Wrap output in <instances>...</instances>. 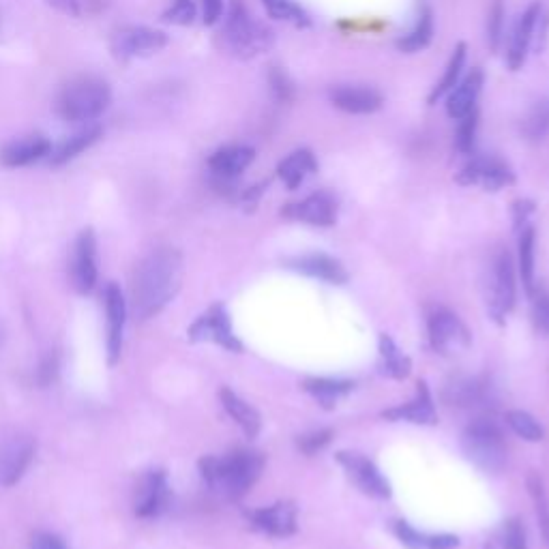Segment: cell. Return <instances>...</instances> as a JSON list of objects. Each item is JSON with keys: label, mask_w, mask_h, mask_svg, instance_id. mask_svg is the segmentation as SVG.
Masks as SVG:
<instances>
[{"label": "cell", "mask_w": 549, "mask_h": 549, "mask_svg": "<svg viewBox=\"0 0 549 549\" xmlns=\"http://www.w3.org/2000/svg\"><path fill=\"white\" fill-rule=\"evenodd\" d=\"M269 82H271V91H273V95H275L277 101L290 103L294 99V84L290 82V78L286 76L284 71L273 67L271 76H269Z\"/></svg>", "instance_id": "cell-42"}, {"label": "cell", "mask_w": 549, "mask_h": 549, "mask_svg": "<svg viewBox=\"0 0 549 549\" xmlns=\"http://www.w3.org/2000/svg\"><path fill=\"white\" fill-rule=\"evenodd\" d=\"M35 457V440L18 429L0 434V485H16Z\"/></svg>", "instance_id": "cell-6"}, {"label": "cell", "mask_w": 549, "mask_h": 549, "mask_svg": "<svg viewBox=\"0 0 549 549\" xmlns=\"http://www.w3.org/2000/svg\"><path fill=\"white\" fill-rule=\"evenodd\" d=\"M28 549H69L65 541L56 534L50 532H37L31 537V543H28Z\"/></svg>", "instance_id": "cell-46"}, {"label": "cell", "mask_w": 549, "mask_h": 549, "mask_svg": "<svg viewBox=\"0 0 549 549\" xmlns=\"http://www.w3.org/2000/svg\"><path fill=\"white\" fill-rule=\"evenodd\" d=\"M183 260L176 249H157L144 258L133 275V311L142 320L157 316L181 288Z\"/></svg>", "instance_id": "cell-1"}, {"label": "cell", "mask_w": 549, "mask_h": 549, "mask_svg": "<svg viewBox=\"0 0 549 549\" xmlns=\"http://www.w3.org/2000/svg\"><path fill=\"white\" fill-rule=\"evenodd\" d=\"M477 127H479V114L477 110H472L468 116L459 118V127H457V136H455V144L459 153H472L474 148V140H477Z\"/></svg>", "instance_id": "cell-39"}, {"label": "cell", "mask_w": 549, "mask_h": 549, "mask_svg": "<svg viewBox=\"0 0 549 549\" xmlns=\"http://www.w3.org/2000/svg\"><path fill=\"white\" fill-rule=\"evenodd\" d=\"M112 54L118 61L144 58L168 46V35L148 26H125L112 35Z\"/></svg>", "instance_id": "cell-7"}, {"label": "cell", "mask_w": 549, "mask_h": 549, "mask_svg": "<svg viewBox=\"0 0 549 549\" xmlns=\"http://www.w3.org/2000/svg\"><path fill=\"white\" fill-rule=\"evenodd\" d=\"M455 181L466 187H481L485 191H500L502 187L513 185L515 176L507 163L496 157H474L457 172Z\"/></svg>", "instance_id": "cell-10"}, {"label": "cell", "mask_w": 549, "mask_h": 549, "mask_svg": "<svg viewBox=\"0 0 549 549\" xmlns=\"http://www.w3.org/2000/svg\"><path fill=\"white\" fill-rule=\"evenodd\" d=\"M163 22L178 24V26H189L196 20V5L194 0H174V5L161 16Z\"/></svg>", "instance_id": "cell-41"}, {"label": "cell", "mask_w": 549, "mask_h": 549, "mask_svg": "<svg viewBox=\"0 0 549 549\" xmlns=\"http://www.w3.org/2000/svg\"><path fill=\"white\" fill-rule=\"evenodd\" d=\"M204 7V24L213 26L215 22H219L221 13H224V0H202Z\"/></svg>", "instance_id": "cell-49"}, {"label": "cell", "mask_w": 549, "mask_h": 549, "mask_svg": "<svg viewBox=\"0 0 549 549\" xmlns=\"http://www.w3.org/2000/svg\"><path fill=\"white\" fill-rule=\"evenodd\" d=\"M504 549H528L526 532L519 519H509L507 526H504Z\"/></svg>", "instance_id": "cell-44"}, {"label": "cell", "mask_w": 549, "mask_h": 549, "mask_svg": "<svg viewBox=\"0 0 549 549\" xmlns=\"http://www.w3.org/2000/svg\"><path fill=\"white\" fill-rule=\"evenodd\" d=\"M333 106L348 114H372L382 108V95L372 86L341 84L329 93Z\"/></svg>", "instance_id": "cell-17"}, {"label": "cell", "mask_w": 549, "mask_h": 549, "mask_svg": "<svg viewBox=\"0 0 549 549\" xmlns=\"http://www.w3.org/2000/svg\"><path fill=\"white\" fill-rule=\"evenodd\" d=\"M462 447L470 462L483 472L498 474L507 466V444L492 419L472 421L462 436Z\"/></svg>", "instance_id": "cell-4"}, {"label": "cell", "mask_w": 549, "mask_h": 549, "mask_svg": "<svg viewBox=\"0 0 549 549\" xmlns=\"http://www.w3.org/2000/svg\"><path fill=\"white\" fill-rule=\"evenodd\" d=\"M380 374L387 376V378H393V380H404L408 378L410 369H412V363L408 356L397 348L395 341L389 337V335H380Z\"/></svg>", "instance_id": "cell-29"}, {"label": "cell", "mask_w": 549, "mask_h": 549, "mask_svg": "<svg viewBox=\"0 0 549 549\" xmlns=\"http://www.w3.org/2000/svg\"><path fill=\"white\" fill-rule=\"evenodd\" d=\"M106 314H108V356H110V363L114 365L118 359H121L125 316H127L125 296L116 284H110L106 288Z\"/></svg>", "instance_id": "cell-20"}, {"label": "cell", "mask_w": 549, "mask_h": 549, "mask_svg": "<svg viewBox=\"0 0 549 549\" xmlns=\"http://www.w3.org/2000/svg\"><path fill=\"white\" fill-rule=\"evenodd\" d=\"M262 5L273 20H284L299 28H305L311 24L305 9L301 5H296L294 0H262Z\"/></svg>", "instance_id": "cell-35"}, {"label": "cell", "mask_w": 549, "mask_h": 549, "mask_svg": "<svg viewBox=\"0 0 549 549\" xmlns=\"http://www.w3.org/2000/svg\"><path fill=\"white\" fill-rule=\"evenodd\" d=\"M507 423L509 427L513 429V432L519 436V438H524L528 442H539L543 440L545 432H543V427L537 423V419L532 417V414L528 412H522V410H511L507 414Z\"/></svg>", "instance_id": "cell-37"}, {"label": "cell", "mask_w": 549, "mask_h": 549, "mask_svg": "<svg viewBox=\"0 0 549 549\" xmlns=\"http://www.w3.org/2000/svg\"><path fill=\"white\" fill-rule=\"evenodd\" d=\"M532 299L534 326H537L541 333H549V296L545 292H534Z\"/></svg>", "instance_id": "cell-43"}, {"label": "cell", "mask_w": 549, "mask_h": 549, "mask_svg": "<svg viewBox=\"0 0 549 549\" xmlns=\"http://www.w3.org/2000/svg\"><path fill=\"white\" fill-rule=\"evenodd\" d=\"M50 151H52V144L46 138L31 136L5 146L3 153H0V163L7 168H22V166H28V163H35L46 155H50Z\"/></svg>", "instance_id": "cell-24"}, {"label": "cell", "mask_w": 549, "mask_h": 549, "mask_svg": "<svg viewBox=\"0 0 549 549\" xmlns=\"http://www.w3.org/2000/svg\"><path fill=\"white\" fill-rule=\"evenodd\" d=\"M286 266L296 273H303L307 277L322 279L326 284L333 286H344L350 279L346 266L341 264L337 258L326 256V254H305L286 260Z\"/></svg>", "instance_id": "cell-16"}, {"label": "cell", "mask_w": 549, "mask_h": 549, "mask_svg": "<svg viewBox=\"0 0 549 549\" xmlns=\"http://www.w3.org/2000/svg\"><path fill=\"white\" fill-rule=\"evenodd\" d=\"M547 131H549V103L539 101L526 116L524 133L530 140H541L547 136Z\"/></svg>", "instance_id": "cell-38"}, {"label": "cell", "mask_w": 549, "mask_h": 549, "mask_svg": "<svg viewBox=\"0 0 549 549\" xmlns=\"http://www.w3.org/2000/svg\"><path fill=\"white\" fill-rule=\"evenodd\" d=\"M71 281L73 288L80 294H88L95 288L97 281V241L93 230H84L73 249L71 264Z\"/></svg>", "instance_id": "cell-14"}, {"label": "cell", "mask_w": 549, "mask_h": 549, "mask_svg": "<svg viewBox=\"0 0 549 549\" xmlns=\"http://www.w3.org/2000/svg\"><path fill=\"white\" fill-rule=\"evenodd\" d=\"M46 3L69 18L80 16V0H46Z\"/></svg>", "instance_id": "cell-50"}, {"label": "cell", "mask_w": 549, "mask_h": 549, "mask_svg": "<svg viewBox=\"0 0 549 549\" xmlns=\"http://www.w3.org/2000/svg\"><path fill=\"white\" fill-rule=\"evenodd\" d=\"M254 157H256V151L251 146H243V144L224 146L211 155L209 168L217 178H221V181H232V178L243 174L251 163H254Z\"/></svg>", "instance_id": "cell-22"}, {"label": "cell", "mask_w": 549, "mask_h": 549, "mask_svg": "<svg viewBox=\"0 0 549 549\" xmlns=\"http://www.w3.org/2000/svg\"><path fill=\"white\" fill-rule=\"evenodd\" d=\"M534 213V204L530 200H517L513 204V219H515V230L522 232L528 228V219Z\"/></svg>", "instance_id": "cell-48"}, {"label": "cell", "mask_w": 549, "mask_h": 549, "mask_svg": "<svg viewBox=\"0 0 549 549\" xmlns=\"http://www.w3.org/2000/svg\"><path fill=\"white\" fill-rule=\"evenodd\" d=\"M219 399H221V404H224V408L228 410L230 417L236 421V425L243 429L247 438H256L260 434L262 417L254 406H249L245 399H241L230 389H221Z\"/></svg>", "instance_id": "cell-27"}, {"label": "cell", "mask_w": 549, "mask_h": 549, "mask_svg": "<svg viewBox=\"0 0 549 549\" xmlns=\"http://www.w3.org/2000/svg\"><path fill=\"white\" fill-rule=\"evenodd\" d=\"M316 170L318 161L314 153L307 151V148H299V151L290 153L284 161H279L277 166V174L288 189H299Z\"/></svg>", "instance_id": "cell-26"}, {"label": "cell", "mask_w": 549, "mask_h": 549, "mask_svg": "<svg viewBox=\"0 0 549 549\" xmlns=\"http://www.w3.org/2000/svg\"><path fill=\"white\" fill-rule=\"evenodd\" d=\"M224 39L234 56L254 58L273 46V33L251 18L241 0H234L224 26Z\"/></svg>", "instance_id": "cell-5"}, {"label": "cell", "mask_w": 549, "mask_h": 549, "mask_svg": "<svg viewBox=\"0 0 549 549\" xmlns=\"http://www.w3.org/2000/svg\"><path fill=\"white\" fill-rule=\"evenodd\" d=\"M281 215L294 221H303V224L309 226L329 228L337 221V202L326 191H318V194H311L301 202L288 204L286 209H281Z\"/></svg>", "instance_id": "cell-13"}, {"label": "cell", "mask_w": 549, "mask_h": 549, "mask_svg": "<svg viewBox=\"0 0 549 549\" xmlns=\"http://www.w3.org/2000/svg\"><path fill=\"white\" fill-rule=\"evenodd\" d=\"M382 417L389 419V421H410V423H417V425H436L438 423V414H436L434 399H432V393H429L427 382L421 380L417 384V397H414L410 404L384 410Z\"/></svg>", "instance_id": "cell-21"}, {"label": "cell", "mask_w": 549, "mask_h": 549, "mask_svg": "<svg viewBox=\"0 0 549 549\" xmlns=\"http://www.w3.org/2000/svg\"><path fill=\"white\" fill-rule=\"evenodd\" d=\"M110 86L93 76L71 80L58 97V114L71 123L95 121L110 106Z\"/></svg>", "instance_id": "cell-3"}, {"label": "cell", "mask_w": 549, "mask_h": 549, "mask_svg": "<svg viewBox=\"0 0 549 549\" xmlns=\"http://www.w3.org/2000/svg\"><path fill=\"white\" fill-rule=\"evenodd\" d=\"M444 402L455 408H472L479 406L487 397V387L479 378H468V376H457L451 378L442 389Z\"/></svg>", "instance_id": "cell-25"}, {"label": "cell", "mask_w": 549, "mask_h": 549, "mask_svg": "<svg viewBox=\"0 0 549 549\" xmlns=\"http://www.w3.org/2000/svg\"><path fill=\"white\" fill-rule=\"evenodd\" d=\"M99 138H101V127L99 125H91V127L78 131L76 136H71L52 155V166H65V163H69L71 159H76L80 153H84L86 148H91Z\"/></svg>", "instance_id": "cell-32"}, {"label": "cell", "mask_w": 549, "mask_h": 549, "mask_svg": "<svg viewBox=\"0 0 549 549\" xmlns=\"http://www.w3.org/2000/svg\"><path fill=\"white\" fill-rule=\"evenodd\" d=\"M434 39V13L429 7H421L419 20L412 31L397 41V50L404 54H417L425 50Z\"/></svg>", "instance_id": "cell-31"}, {"label": "cell", "mask_w": 549, "mask_h": 549, "mask_svg": "<svg viewBox=\"0 0 549 549\" xmlns=\"http://www.w3.org/2000/svg\"><path fill=\"white\" fill-rule=\"evenodd\" d=\"M534 228H524L522 236H519V273H522V281L526 292L532 296L534 292Z\"/></svg>", "instance_id": "cell-34"}, {"label": "cell", "mask_w": 549, "mask_h": 549, "mask_svg": "<svg viewBox=\"0 0 549 549\" xmlns=\"http://www.w3.org/2000/svg\"><path fill=\"white\" fill-rule=\"evenodd\" d=\"M335 459L348 474V479L359 487L365 496H372L378 500L391 498V483L384 479V474L378 470V466L372 462V459H367L361 453H350V451H339Z\"/></svg>", "instance_id": "cell-8"}, {"label": "cell", "mask_w": 549, "mask_h": 549, "mask_svg": "<svg viewBox=\"0 0 549 549\" xmlns=\"http://www.w3.org/2000/svg\"><path fill=\"white\" fill-rule=\"evenodd\" d=\"M264 457L256 451H232L224 457L200 459V472L215 494L226 500L243 498L258 481Z\"/></svg>", "instance_id": "cell-2"}, {"label": "cell", "mask_w": 549, "mask_h": 549, "mask_svg": "<svg viewBox=\"0 0 549 549\" xmlns=\"http://www.w3.org/2000/svg\"><path fill=\"white\" fill-rule=\"evenodd\" d=\"M395 534L408 549H455L459 545L453 534H423L408 522H395Z\"/></svg>", "instance_id": "cell-28"}, {"label": "cell", "mask_w": 549, "mask_h": 549, "mask_svg": "<svg viewBox=\"0 0 549 549\" xmlns=\"http://www.w3.org/2000/svg\"><path fill=\"white\" fill-rule=\"evenodd\" d=\"M432 348L440 354H455L470 346V333L451 311H436L427 324Z\"/></svg>", "instance_id": "cell-12"}, {"label": "cell", "mask_w": 549, "mask_h": 549, "mask_svg": "<svg viewBox=\"0 0 549 549\" xmlns=\"http://www.w3.org/2000/svg\"><path fill=\"white\" fill-rule=\"evenodd\" d=\"M541 18H543V7L541 3H532L526 11L524 16L519 18L515 31H513V39H511V46H509V54H507V61H509V67L513 71H517L519 67H522L526 63V56H528V50H530V43L534 39V31H537V26L541 24Z\"/></svg>", "instance_id": "cell-19"}, {"label": "cell", "mask_w": 549, "mask_h": 549, "mask_svg": "<svg viewBox=\"0 0 549 549\" xmlns=\"http://www.w3.org/2000/svg\"><path fill=\"white\" fill-rule=\"evenodd\" d=\"M331 438H333L331 429H320V432H314V434H307V436L299 438V449L307 455H314L320 449H324L326 444L331 442Z\"/></svg>", "instance_id": "cell-45"}, {"label": "cell", "mask_w": 549, "mask_h": 549, "mask_svg": "<svg viewBox=\"0 0 549 549\" xmlns=\"http://www.w3.org/2000/svg\"><path fill=\"white\" fill-rule=\"evenodd\" d=\"M483 80V71L472 69L464 80L457 82V86L447 97V114L453 121H459V118L468 116L472 110H477V99L481 95Z\"/></svg>", "instance_id": "cell-23"}, {"label": "cell", "mask_w": 549, "mask_h": 549, "mask_svg": "<svg viewBox=\"0 0 549 549\" xmlns=\"http://www.w3.org/2000/svg\"><path fill=\"white\" fill-rule=\"evenodd\" d=\"M56 374H58V356L48 354L46 359L41 361L39 369H37V382L41 384V387H48L50 382H54Z\"/></svg>", "instance_id": "cell-47"}, {"label": "cell", "mask_w": 549, "mask_h": 549, "mask_svg": "<svg viewBox=\"0 0 549 549\" xmlns=\"http://www.w3.org/2000/svg\"><path fill=\"white\" fill-rule=\"evenodd\" d=\"M251 526L275 539L292 537L296 532V507L292 502H277L247 513Z\"/></svg>", "instance_id": "cell-15"}, {"label": "cell", "mask_w": 549, "mask_h": 549, "mask_svg": "<svg viewBox=\"0 0 549 549\" xmlns=\"http://www.w3.org/2000/svg\"><path fill=\"white\" fill-rule=\"evenodd\" d=\"M352 387H354L352 382L331 380V378H309L303 382V389L326 410L335 408L339 399L348 395L352 391Z\"/></svg>", "instance_id": "cell-30"}, {"label": "cell", "mask_w": 549, "mask_h": 549, "mask_svg": "<svg viewBox=\"0 0 549 549\" xmlns=\"http://www.w3.org/2000/svg\"><path fill=\"white\" fill-rule=\"evenodd\" d=\"M504 33V0H492L487 16V41L494 50L500 48Z\"/></svg>", "instance_id": "cell-40"}, {"label": "cell", "mask_w": 549, "mask_h": 549, "mask_svg": "<svg viewBox=\"0 0 549 549\" xmlns=\"http://www.w3.org/2000/svg\"><path fill=\"white\" fill-rule=\"evenodd\" d=\"M189 341H211V344H217L221 348H226L230 352H241L243 344L236 339L232 331V322L226 307L217 303L209 307L204 314L189 326Z\"/></svg>", "instance_id": "cell-9"}, {"label": "cell", "mask_w": 549, "mask_h": 549, "mask_svg": "<svg viewBox=\"0 0 549 549\" xmlns=\"http://www.w3.org/2000/svg\"><path fill=\"white\" fill-rule=\"evenodd\" d=\"M489 316H492L498 324L504 322L511 314L515 305V271H513V260L502 251V254L494 262V273H492V288H489Z\"/></svg>", "instance_id": "cell-11"}, {"label": "cell", "mask_w": 549, "mask_h": 549, "mask_svg": "<svg viewBox=\"0 0 549 549\" xmlns=\"http://www.w3.org/2000/svg\"><path fill=\"white\" fill-rule=\"evenodd\" d=\"M528 489H530V496H532V502H534V511H537L541 534H543V539L549 545V500H547L545 487H543V481H541L539 474H534V472L530 474Z\"/></svg>", "instance_id": "cell-36"}, {"label": "cell", "mask_w": 549, "mask_h": 549, "mask_svg": "<svg viewBox=\"0 0 549 549\" xmlns=\"http://www.w3.org/2000/svg\"><path fill=\"white\" fill-rule=\"evenodd\" d=\"M170 502V487L166 472L155 470L148 472L140 483L136 494V515L138 517H157L168 509Z\"/></svg>", "instance_id": "cell-18"}, {"label": "cell", "mask_w": 549, "mask_h": 549, "mask_svg": "<svg viewBox=\"0 0 549 549\" xmlns=\"http://www.w3.org/2000/svg\"><path fill=\"white\" fill-rule=\"evenodd\" d=\"M464 63H466V43H457L455 50H453V56L451 61L447 65V71H444L442 80L436 84V88L432 93H429V103H434L438 99H442L444 95H449L453 88L457 86V82L462 80V69H464Z\"/></svg>", "instance_id": "cell-33"}]
</instances>
